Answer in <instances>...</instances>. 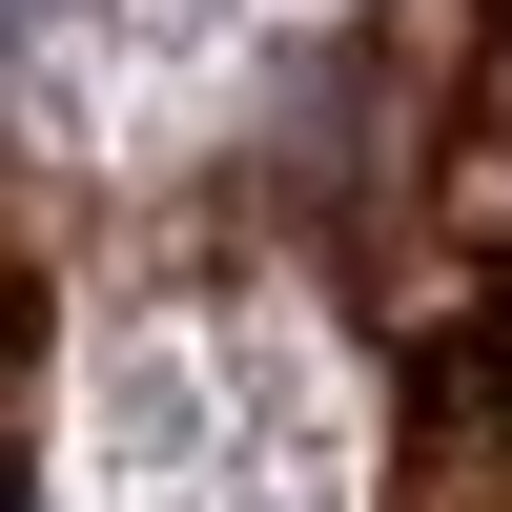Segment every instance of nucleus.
Masks as SVG:
<instances>
[{"instance_id": "nucleus-1", "label": "nucleus", "mask_w": 512, "mask_h": 512, "mask_svg": "<svg viewBox=\"0 0 512 512\" xmlns=\"http://www.w3.org/2000/svg\"><path fill=\"white\" fill-rule=\"evenodd\" d=\"M431 226L472 246V267H512V144H451V185H431Z\"/></svg>"}, {"instance_id": "nucleus-2", "label": "nucleus", "mask_w": 512, "mask_h": 512, "mask_svg": "<svg viewBox=\"0 0 512 512\" xmlns=\"http://www.w3.org/2000/svg\"><path fill=\"white\" fill-rule=\"evenodd\" d=\"M492 349H512V308H492Z\"/></svg>"}]
</instances>
